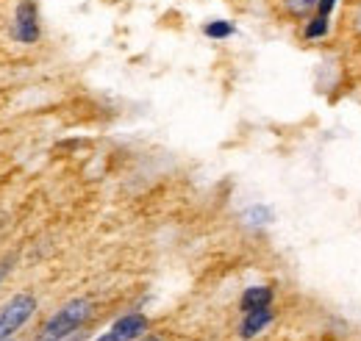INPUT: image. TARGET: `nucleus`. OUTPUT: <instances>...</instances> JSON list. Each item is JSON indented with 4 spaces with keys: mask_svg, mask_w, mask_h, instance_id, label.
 I'll return each mask as SVG.
<instances>
[{
    "mask_svg": "<svg viewBox=\"0 0 361 341\" xmlns=\"http://www.w3.org/2000/svg\"><path fill=\"white\" fill-rule=\"evenodd\" d=\"M272 292L267 286H250L245 294H242V311L250 314V311H259V308H270Z\"/></svg>",
    "mask_w": 361,
    "mask_h": 341,
    "instance_id": "nucleus-6",
    "label": "nucleus"
},
{
    "mask_svg": "<svg viewBox=\"0 0 361 341\" xmlns=\"http://www.w3.org/2000/svg\"><path fill=\"white\" fill-rule=\"evenodd\" d=\"M356 28H359V34H361V11H359V17H356Z\"/></svg>",
    "mask_w": 361,
    "mask_h": 341,
    "instance_id": "nucleus-12",
    "label": "nucleus"
},
{
    "mask_svg": "<svg viewBox=\"0 0 361 341\" xmlns=\"http://www.w3.org/2000/svg\"><path fill=\"white\" fill-rule=\"evenodd\" d=\"M37 311V299L31 294H17L11 297L3 311H0V341H8V336H14Z\"/></svg>",
    "mask_w": 361,
    "mask_h": 341,
    "instance_id": "nucleus-2",
    "label": "nucleus"
},
{
    "mask_svg": "<svg viewBox=\"0 0 361 341\" xmlns=\"http://www.w3.org/2000/svg\"><path fill=\"white\" fill-rule=\"evenodd\" d=\"M14 37L20 42H37L39 39V23H37V6L31 0H23L14 14Z\"/></svg>",
    "mask_w": 361,
    "mask_h": 341,
    "instance_id": "nucleus-4",
    "label": "nucleus"
},
{
    "mask_svg": "<svg viewBox=\"0 0 361 341\" xmlns=\"http://www.w3.org/2000/svg\"><path fill=\"white\" fill-rule=\"evenodd\" d=\"M203 31H206V37L226 39V37H231V34H233V25H231V23H226V20H214V23H209Z\"/></svg>",
    "mask_w": 361,
    "mask_h": 341,
    "instance_id": "nucleus-9",
    "label": "nucleus"
},
{
    "mask_svg": "<svg viewBox=\"0 0 361 341\" xmlns=\"http://www.w3.org/2000/svg\"><path fill=\"white\" fill-rule=\"evenodd\" d=\"M245 222H247V225H270L272 211L267 206H253V209L245 211Z\"/></svg>",
    "mask_w": 361,
    "mask_h": 341,
    "instance_id": "nucleus-7",
    "label": "nucleus"
},
{
    "mask_svg": "<svg viewBox=\"0 0 361 341\" xmlns=\"http://www.w3.org/2000/svg\"><path fill=\"white\" fill-rule=\"evenodd\" d=\"M272 322V311L270 308H259V311H250V314H245V322H242V328H239V333H242V339H253V336H259L267 325Z\"/></svg>",
    "mask_w": 361,
    "mask_h": 341,
    "instance_id": "nucleus-5",
    "label": "nucleus"
},
{
    "mask_svg": "<svg viewBox=\"0 0 361 341\" xmlns=\"http://www.w3.org/2000/svg\"><path fill=\"white\" fill-rule=\"evenodd\" d=\"M325 34H328V17H319V14H317L314 20L306 25V37H309V39H319V37H325Z\"/></svg>",
    "mask_w": 361,
    "mask_h": 341,
    "instance_id": "nucleus-10",
    "label": "nucleus"
},
{
    "mask_svg": "<svg viewBox=\"0 0 361 341\" xmlns=\"http://www.w3.org/2000/svg\"><path fill=\"white\" fill-rule=\"evenodd\" d=\"M92 302L84 297L70 299L67 305H61L42 328V341H61L70 339L75 330H81V325L90 319Z\"/></svg>",
    "mask_w": 361,
    "mask_h": 341,
    "instance_id": "nucleus-1",
    "label": "nucleus"
},
{
    "mask_svg": "<svg viewBox=\"0 0 361 341\" xmlns=\"http://www.w3.org/2000/svg\"><path fill=\"white\" fill-rule=\"evenodd\" d=\"M145 330H147V319L142 314H126L111 325V330L103 339L97 341H136L145 336Z\"/></svg>",
    "mask_w": 361,
    "mask_h": 341,
    "instance_id": "nucleus-3",
    "label": "nucleus"
},
{
    "mask_svg": "<svg viewBox=\"0 0 361 341\" xmlns=\"http://www.w3.org/2000/svg\"><path fill=\"white\" fill-rule=\"evenodd\" d=\"M6 269H8V266H3V264H0V278H3V275H6Z\"/></svg>",
    "mask_w": 361,
    "mask_h": 341,
    "instance_id": "nucleus-13",
    "label": "nucleus"
},
{
    "mask_svg": "<svg viewBox=\"0 0 361 341\" xmlns=\"http://www.w3.org/2000/svg\"><path fill=\"white\" fill-rule=\"evenodd\" d=\"M317 3L319 0H283V6H286V11L292 14V17H303V14H309V11H314Z\"/></svg>",
    "mask_w": 361,
    "mask_h": 341,
    "instance_id": "nucleus-8",
    "label": "nucleus"
},
{
    "mask_svg": "<svg viewBox=\"0 0 361 341\" xmlns=\"http://www.w3.org/2000/svg\"><path fill=\"white\" fill-rule=\"evenodd\" d=\"M334 6H336V0H319V3H317V11H319V17H331Z\"/></svg>",
    "mask_w": 361,
    "mask_h": 341,
    "instance_id": "nucleus-11",
    "label": "nucleus"
}]
</instances>
